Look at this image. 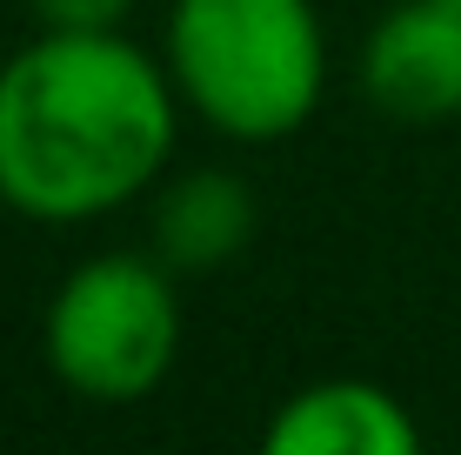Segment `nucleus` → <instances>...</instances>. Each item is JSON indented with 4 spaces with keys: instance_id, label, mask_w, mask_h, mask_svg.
<instances>
[{
    "instance_id": "1",
    "label": "nucleus",
    "mask_w": 461,
    "mask_h": 455,
    "mask_svg": "<svg viewBox=\"0 0 461 455\" xmlns=\"http://www.w3.org/2000/svg\"><path fill=\"white\" fill-rule=\"evenodd\" d=\"M181 87L127 34L41 27L0 60V201L27 222H101L161 181Z\"/></svg>"
},
{
    "instance_id": "2",
    "label": "nucleus",
    "mask_w": 461,
    "mask_h": 455,
    "mask_svg": "<svg viewBox=\"0 0 461 455\" xmlns=\"http://www.w3.org/2000/svg\"><path fill=\"white\" fill-rule=\"evenodd\" d=\"M161 60L187 114L248 148L308 128L328 87V34L314 0H174Z\"/></svg>"
},
{
    "instance_id": "5",
    "label": "nucleus",
    "mask_w": 461,
    "mask_h": 455,
    "mask_svg": "<svg viewBox=\"0 0 461 455\" xmlns=\"http://www.w3.org/2000/svg\"><path fill=\"white\" fill-rule=\"evenodd\" d=\"M267 455H415L421 422L394 388L368 375H328L308 382L267 415Z\"/></svg>"
},
{
    "instance_id": "7",
    "label": "nucleus",
    "mask_w": 461,
    "mask_h": 455,
    "mask_svg": "<svg viewBox=\"0 0 461 455\" xmlns=\"http://www.w3.org/2000/svg\"><path fill=\"white\" fill-rule=\"evenodd\" d=\"M27 7L54 34H121L134 0H27Z\"/></svg>"
},
{
    "instance_id": "6",
    "label": "nucleus",
    "mask_w": 461,
    "mask_h": 455,
    "mask_svg": "<svg viewBox=\"0 0 461 455\" xmlns=\"http://www.w3.org/2000/svg\"><path fill=\"white\" fill-rule=\"evenodd\" d=\"M254 241V195L221 168H194V175L167 181L154 201V255L167 268H221Z\"/></svg>"
},
{
    "instance_id": "3",
    "label": "nucleus",
    "mask_w": 461,
    "mask_h": 455,
    "mask_svg": "<svg viewBox=\"0 0 461 455\" xmlns=\"http://www.w3.org/2000/svg\"><path fill=\"white\" fill-rule=\"evenodd\" d=\"M47 369L81 402H140L174 375L181 355V295L167 261L87 255L60 275L47 302Z\"/></svg>"
},
{
    "instance_id": "4",
    "label": "nucleus",
    "mask_w": 461,
    "mask_h": 455,
    "mask_svg": "<svg viewBox=\"0 0 461 455\" xmlns=\"http://www.w3.org/2000/svg\"><path fill=\"white\" fill-rule=\"evenodd\" d=\"M361 87L388 121L435 128L461 121V7L455 0H402L368 27Z\"/></svg>"
}]
</instances>
